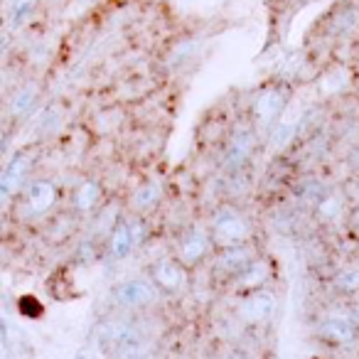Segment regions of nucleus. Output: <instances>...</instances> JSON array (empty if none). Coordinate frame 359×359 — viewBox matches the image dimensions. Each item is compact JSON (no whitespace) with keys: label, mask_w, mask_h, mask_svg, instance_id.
Instances as JSON below:
<instances>
[{"label":"nucleus","mask_w":359,"mask_h":359,"mask_svg":"<svg viewBox=\"0 0 359 359\" xmlns=\"http://www.w3.org/2000/svg\"><path fill=\"white\" fill-rule=\"evenodd\" d=\"M99 342L109 359H140L150 354V339L135 323L111 318L99 325Z\"/></svg>","instance_id":"1"},{"label":"nucleus","mask_w":359,"mask_h":359,"mask_svg":"<svg viewBox=\"0 0 359 359\" xmlns=\"http://www.w3.org/2000/svg\"><path fill=\"white\" fill-rule=\"evenodd\" d=\"M210 234L215 241V249H231V246L249 244L254 226H251L249 217L234 205H222L215 210L210 219Z\"/></svg>","instance_id":"2"},{"label":"nucleus","mask_w":359,"mask_h":359,"mask_svg":"<svg viewBox=\"0 0 359 359\" xmlns=\"http://www.w3.org/2000/svg\"><path fill=\"white\" fill-rule=\"evenodd\" d=\"M160 295L163 293L150 278H126L111 288V303L118 310H148Z\"/></svg>","instance_id":"3"},{"label":"nucleus","mask_w":359,"mask_h":359,"mask_svg":"<svg viewBox=\"0 0 359 359\" xmlns=\"http://www.w3.org/2000/svg\"><path fill=\"white\" fill-rule=\"evenodd\" d=\"M276 310H278V295L273 290L264 288L239 298L236 318L244 325H249V327H264V325H269L276 318Z\"/></svg>","instance_id":"4"},{"label":"nucleus","mask_w":359,"mask_h":359,"mask_svg":"<svg viewBox=\"0 0 359 359\" xmlns=\"http://www.w3.org/2000/svg\"><path fill=\"white\" fill-rule=\"evenodd\" d=\"M215 249V241H212L210 229H200V226H190L175 241V251L172 256L185 266L187 271L200 266L202 261L210 256V251Z\"/></svg>","instance_id":"5"},{"label":"nucleus","mask_w":359,"mask_h":359,"mask_svg":"<svg viewBox=\"0 0 359 359\" xmlns=\"http://www.w3.org/2000/svg\"><path fill=\"white\" fill-rule=\"evenodd\" d=\"M148 278L158 285V290L163 295H180L187 288L190 276H187L185 266L170 254V256H160V259H155L153 264H150Z\"/></svg>","instance_id":"6"},{"label":"nucleus","mask_w":359,"mask_h":359,"mask_svg":"<svg viewBox=\"0 0 359 359\" xmlns=\"http://www.w3.org/2000/svg\"><path fill=\"white\" fill-rule=\"evenodd\" d=\"M273 261L269 256H259L249 269H244L236 278L229 280V293L236 295V298H244V295H251L256 290H264L269 285V280L273 278Z\"/></svg>","instance_id":"7"},{"label":"nucleus","mask_w":359,"mask_h":359,"mask_svg":"<svg viewBox=\"0 0 359 359\" xmlns=\"http://www.w3.org/2000/svg\"><path fill=\"white\" fill-rule=\"evenodd\" d=\"M259 259V249L254 244H241V246H231V249H219V254L215 256V276L224 278L229 283L231 278L241 273L244 269H249L254 261Z\"/></svg>","instance_id":"8"},{"label":"nucleus","mask_w":359,"mask_h":359,"mask_svg":"<svg viewBox=\"0 0 359 359\" xmlns=\"http://www.w3.org/2000/svg\"><path fill=\"white\" fill-rule=\"evenodd\" d=\"M318 337L330 344L342 347V344H349L359 337V325L354 323V318H349V315L332 313L318 325Z\"/></svg>","instance_id":"9"},{"label":"nucleus","mask_w":359,"mask_h":359,"mask_svg":"<svg viewBox=\"0 0 359 359\" xmlns=\"http://www.w3.org/2000/svg\"><path fill=\"white\" fill-rule=\"evenodd\" d=\"M57 202V187L52 185L50 180H35L32 185H27L25 190V210L27 217H40L45 212H50Z\"/></svg>","instance_id":"10"},{"label":"nucleus","mask_w":359,"mask_h":359,"mask_svg":"<svg viewBox=\"0 0 359 359\" xmlns=\"http://www.w3.org/2000/svg\"><path fill=\"white\" fill-rule=\"evenodd\" d=\"M135 246H138V244H135L133 234H130L128 219L116 222V226L111 229V234H109V256H111V259H116V261L126 259V256H128Z\"/></svg>","instance_id":"11"},{"label":"nucleus","mask_w":359,"mask_h":359,"mask_svg":"<svg viewBox=\"0 0 359 359\" xmlns=\"http://www.w3.org/2000/svg\"><path fill=\"white\" fill-rule=\"evenodd\" d=\"M27 168H30V165H27V155H18V158L6 168L3 180H0V192H3L6 200H11V197L20 190V185L25 182Z\"/></svg>","instance_id":"12"},{"label":"nucleus","mask_w":359,"mask_h":359,"mask_svg":"<svg viewBox=\"0 0 359 359\" xmlns=\"http://www.w3.org/2000/svg\"><path fill=\"white\" fill-rule=\"evenodd\" d=\"M251 148H254V133L244 130L234 138V143L226 150V165L229 168H239V165L246 163V158L251 155Z\"/></svg>","instance_id":"13"},{"label":"nucleus","mask_w":359,"mask_h":359,"mask_svg":"<svg viewBox=\"0 0 359 359\" xmlns=\"http://www.w3.org/2000/svg\"><path fill=\"white\" fill-rule=\"evenodd\" d=\"M101 200V187L94 180H86L84 185L76 187L74 192V210L76 212H91Z\"/></svg>","instance_id":"14"},{"label":"nucleus","mask_w":359,"mask_h":359,"mask_svg":"<svg viewBox=\"0 0 359 359\" xmlns=\"http://www.w3.org/2000/svg\"><path fill=\"white\" fill-rule=\"evenodd\" d=\"M280 109H283V96H280L278 91H266V94L256 101V116H259L264 123L276 121V116L280 114Z\"/></svg>","instance_id":"15"},{"label":"nucleus","mask_w":359,"mask_h":359,"mask_svg":"<svg viewBox=\"0 0 359 359\" xmlns=\"http://www.w3.org/2000/svg\"><path fill=\"white\" fill-rule=\"evenodd\" d=\"M158 200H160V187L155 185V182H150V185H143L133 195V210L135 212H145V210H150L153 205H158Z\"/></svg>","instance_id":"16"},{"label":"nucleus","mask_w":359,"mask_h":359,"mask_svg":"<svg viewBox=\"0 0 359 359\" xmlns=\"http://www.w3.org/2000/svg\"><path fill=\"white\" fill-rule=\"evenodd\" d=\"M334 288H339L342 293H359V269H349L334 278Z\"/></svg>","instance_id":"17"},{"label":"nucleus","mask_w":359,"mask_h":359,"mask_svg":"<svg viewBox=\"0 0 359 359\" xmlns=\"http://www.w3.org/2000/svg\"><path fill=\"white\" fill-rule=\"evenodd\" d=\"M32 101H35V89H22V91H18L15 94V99H13V114H25L27 109L32 106Z\"/></svg>","instance_id":"18"},{"label":"nucleus","mask_w":359,"mask_h":359,"mask_svg":"<svg viewBox=\"0 0 359 359\" xmlns=\"http://www.w3.org/2000/svg\"><path fill=\"white\" fill-rule=\"evenodd\" d=\"M18 308H20L22 313L27 315V318H40V315H42V305L37 303L35 298H25V300H20V303H18Z\"/></svg>","instance_id":"19"},{"label":"nucleus","mask_w":359,"mask_h":359,"mask_svg":"<svg viewBox=\"0 0 359 359\" xmlns=\"http://www.w3.org/2000/svg\"><path fill=\"white\" fill-rule=\"evenodd\" d=\"M219 359H254L251 357L249 352H246V349H239V347H231V349H226L224 354H222Z\"/></svg>","instance_id":"20"},{"label":"nucleus","mask_w":359,"mask_h":359,"mask_svg":"<svg viewBox=\"0 0 359 359\" xmlns=\"http://www.w3.org/2000/svg\"><path fill=\"white\" fill-rule=\"evenodd\" d=\"M349 163H352V168H354V170H357V172H359V148L354 150L352 155H349Z\"/></svg>","instance_id":"21"},{"label":"nucleus","mask_w":359,"mask_h":359,"mask_svg":"<svg viewBox=\"0 0 359 359\" xmlns=\"http://www.w3.org/2000/svg\"><path fill=\"white\" fill-rule=\"evenodd\" d=\"M140 359H155V357H153V354H148V357H140Z\"/></svg>","instance_id":"22"}]
</instances>
